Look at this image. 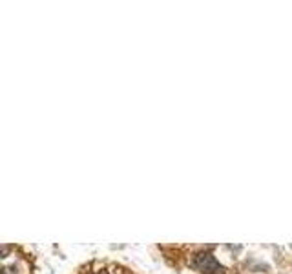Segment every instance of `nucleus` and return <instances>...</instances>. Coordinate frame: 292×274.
I'll use <instances>...</instances> for the list:
<instances>
[{
	"instance_id": "1",
	"label": "nucleus",
	"mask_w": 292,
	"mask_h": 274,
	"mask_svg": "<svg viewBox=\"0 0 292 274\" xmlns=\"http://www.w3.org/2000/svg\"><path fill=\"white\" fill-rule=\"evenodd\" d=\"M190 265H192L195 271H199V273H203V274L223 273V265H221L210 252H199V254H195Z\"/></svg>"
}]
</instances>
